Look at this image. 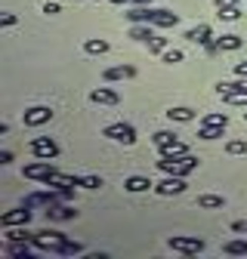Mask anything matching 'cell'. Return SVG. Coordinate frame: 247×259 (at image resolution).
Wrapping results in <instances>:
<instances>
[{
    "instance_id": "1f68e13d",
    "label": "cell",
    "mask_w": 247,
    "mask_h": 259,
    "mask_svg": "<svg viewBox=\"0 0 247 259\" xmlns=\"http://www.w3.org/2000/svg\"><path fill=\"white\" fill-rule=\"evenodd\" d=\"M164 50H167V37H158V34H154V37L148 40V53H158V56H161Z\"/></svg>"
},
{
    "instance_id": "ba28073f",
    "label": "cell",
    "mask_w": 247,
    "mask_h": 259,
    "mask_svg": "<svg viewBox=\"0 0 247 259\" xmlns=\"http://www.w3.org/2000/svg\"><path fill=\"white\" fill-rule=\"evenodd\" d=\"M185 188H189V182H185V176H167V179H161V182H154V191L158 194H182Z\"/></svg>"
},
{
    "instance_id": "8992f818",
    "label": "cell",
    "mask_w": 247,
    "mask_h": 259,
    "mask_svg": "<svg viewBox=\"0 0 247 259\" xmlns=\"http://www.w3.org/2000/svg\"><path fill=\"white\" fill-rule=\"evenodd\" d=\"M102 136H108V139H114V142H124V145H133V142H136V130H133L130 123H108V126L102 130Z\"/></svg>"
},
{
    "instance_id": "7c38bea8",
    "label": "cell",
    "mask_w": 247,
    "mask_h": 259,
    "mask_svg": "<svg viewBox=\"0 0 247 259\" xmlns=\"http://www.w3.org/2000/svg\"><path fill=\"white\" fill-rule=\"evenodd\" d=\"M130 77H136V68H133V65H114V68H105V74H102V80H105V83H114V80H130Z\"/></svg>"
},
{
    "instance_id": "f546056e",
    "label": "cell",
    "mask_w": 247,
    "mask_h": 259,
    "mask_svg": "<svg viewBox=\"0 0 247 259\" xmlns=\"http://www.w3.org/2000/svg\"><path fill=\"white\" fill-rule=\"evenodd\" d=\"M77 253H84V244H77V241H65L59 250V256H77Z\"/></svg>"
},
{
    "instance_id": "3957f363",
    "label": "cell",
    "mask_w": 247,
    "mask_h": 259,
    "mask_svg": "<svg viewBox=\"0 0 247 259\" xmlns=\"http://www.w3.org/2000/svg\"><path fill=\"white\" fill-rule=\"evenodd\" d=\"M68 238L62 235V232H37L34 238H31V244H34L37 250H50V253H56L59 256V250H62V244H65Z\"/></svg>"
},
{
    "instance_id": "f35d334b",
    "label": "cell",
    "mask_w": 247,
    "mask_h": 259,
    "mask_svg": "<svg viewBox=\"0 0 247 259\" xmlns=\"http://www.w3.org/2000/svg\"><path fill=\"white\" fill-rule=\"evenodd\" d=\"M59 10H62V7H59V4H44V13H47V16H56V13H59Z\"/></svg>"
},
{
    "instance_id": "8d00e7d4",
    "label": "cell",
    "mask_w": 247,
    "mask_h": 259,
    "mask_svg": "<svg viewBox=\"0 0 247 259\" xmlns=\"http://www.w3.org/2000/svg\"><path fill=\"white\" fill-rule=\"evenodd\" d=\"M213 4H216V10H235L238 0H213Z\"/></svg>"
},
{
    "instance_id": "e575fe53",
    "label": "cell",
    "mask_w": 247,
    "mask_h": 259,
    "mask_svg": "<svg viewBox=\"0 0 247 259\" xmlns=\"http://www.w3.org/2000/svg\"><path fill=\"white\" fill-rule=\"evenodd\" d=\"M84 188H102V176H80Z\"/></svg>"
},
{
    "instance_id": "ffe728a7",
    "label": "cell",
    "mask_w": 247,
    "mask_h": 259,
    "mask_svg": "<svg viewBox=\"0 0 247 259\" xmlns=\"http://www.w3.org/2000/svg\"><path fill=\"white\" fill-rule=\"evenodd\" d=\"M167 117H170L173 123H189V120H195V111H192V108H185V105H179V108H170Z\"/></svg>"
},
{
    "instance_id": "83f0119b",
    "label": "cell",
    "mask_w": 247,
    "mask_h": 259,
    "mask_svg": "<svg viewBox=\"0 0 247 259\" xmlns=\"http://www.w3.org/2000/svg\"><path fill=\"white\" fill-rule=\"evenodd\" d=\"M10 256H16V259H34V253L28 250V244H10Z\"/></svg>"
},
{
    "instance_id": "836d02e7",
    "label": "cell",
    "mask_w": 247,
    "mask_h": 259,
    "mask_svg": "<svg viewBox=\"0 0 247 259\" xmlns=\"http://www.w3.org/2000/svg\"><path fill=\"white\" fill-rule=\"evenodd\" d=\"M161 59H164V62H170V65H173V62H182V59H185V56H182V50H170V47H167V50H164V53H161Z\"/></svg>"
},
{
    "instance_id": "484cf974",
    "label": "cell",
    "mask_w": 247,
    "mask_h": 259,
    "mask_svg": "<svg viewBox=\"0 0 247 259\" xmlns=\"http://www.w3.org/2000/svg\"><path fill=\"white\" fill-rule=\"evenodd\" d=\"M151 142L158 145V148H164V145H170V142H176V133L173 130H158V133L151 136Z\"/></svg>"
},
{
    "instance_id": "52a82bcc",
    "label": "cell",
    "mask_w": 247,
    "mask_h": 259,
    "mask_svg": "<svg viewBox=\"0 0 247 259\" xmlns=\"http://www.w3.org/2000/svg\"><path fill=\"white\" fill-rule=\"evenodd\" d=\"M28 148H31V154H34V157H44V160H53V157H59V145H56L50 136H34Z\"/></svg>"
},
{
    "instance_id": "ee69618b",
    "label": "cell",
    "mask_w": 247,
    "mask_h": 259,
    "mask_svg": "<svg viewBox=\"0 0 247 259\" xmlns=\"http://www.w3.org/2000/svg\"><path fill=\"white\" fill-rule=\"evenodd\" d=\"M244 117H247V111H244Z\"/></svg>"
},
{
    "instance_id": "ac0fdd59",
    "label": "cell",
    "mask_w": 247,
    "mask_h": 259,
    "mask_svg": "<svg viewBox=\"0 0 247 259\" xmlns=\"http://www.w3.org/2000/svg\"><path fill=\"white\" fill-rule=\"evenodd\" d=\"M130 37H133V40H142V44H148V40L154 37V31H151V25H145V22H133V28H130Z\"/></svg>"
},
{
    "instance_id": "60d3db41",
    "label": "cell",
    "mask_w": 247,
    "mask_h": 259,
    "mask_svg": "<svg viewBox=\"0 0 247 259\" xmlns=\"http://www.w3.org/2000/svg\"><path fill=\"white\" fill-rule=\"evenodd\" d=\"M232 232H247V222H244V219H238V222H232Z\"/></svg>"
},
{
    "instance_id": "e0dca14e",
    "label": "cell",
    "mask_w": 247,
    "mask_h": 259,
    "mask_svg": "<svg viewBox=\"0 0 247 259\" xmlns=\"http://www.w3.org/2000/svg\"><path fill=\"white\" fill-rule=\"evenodd\" d=\"M154 13H158V10H151V7H136V10H130V13H127V19H130V22L154 25Z\"/></svg>"
},
{
    "instance_id": "2e32d148",
    "label": "cell",
    "mask_w": 247,
    "mask_h": 259,
    "mask_svg": "<svg viewBox=\"0 0 247 259\" xmlns=\"http://www.w3.org/2000/svg\"><path fill=\"white\" fill-rule=\"evenodd\" d=\"M10 244H28L31 238H34V232H28L25 229V225H22V229H16V225H10V229H7V235H4Z\"/></svg>"
},
{
    "instance_id": "d590c367",
    "label": "cell",
    "mask_w": 247,
    "mask_h": 259,
    "mask_svg": "<svg viewBox=\"0 0 247 259\" xmlns=\"http://www.w3.org/2000/svg\"><path fill=\"white\" fill-rule=\"evenodd\" d=\"M238 16H241V10H238V7H235V10H220V19H226V22H235Z\"/></svg>"
},
{
    "instance_id": "f1b7e54d",
    "label": "cell",
    "mask_w": 247,
    "mask_h": 259,
    "mask_svg": "<svg viewBox=\"0 0 247 259\" xmlns=\"http://www.w3.org/2000/svg\"><path fill=\"white\" fill-rule=\"evenodd\" d=\"M201 123L204 126H229V114H207Z\"/></svg>"
},
{
    "instance_id": "6da1fadb",
    "label": "cell",
    "mask_w": 247,
    "mask_h": 259,
    "mask_svg": "<svg viewBox=\"0 0 247 259\" xmlns=\"http://www.w3.org/2000/svg\"><path fill=\"white\" fill-rule=\"evenodd\" d=\"M158 167H161L167 176H189V173L198 170V160H195L192 154H185V157H161Z\"/></svg>"
},
{
    "instance_id": "b9f144b4",
    "label": "cell",
    "mask_w": 247,
    "mask_h": 259,
    "mask_svg": "<svg viewBox=\"0 0 247 259\" xmlns=\"http://www.w3.org/2000/svg\"><path fill=\"white\" fill-rule=\"evenodd\" d=\"M0 164H13V151H0Z\"/></svg>"
},
{
    "instance_id": "7402d4cb",
    "label": "cell",
    "mask_w": 247,
    "mask_h": 259,
    "mask_svg": "<svg viewBox=\"0 0 247 259\" xmlns=\"http://www.w3.org/2000/svg\"><path fill=\"white\" fill-rule=\"evenodd\" d=\"M176 22H179V16L170 13V10H158V13H154V25H158V28H173Z\"/></svg>"
},
{
    "instance_id": "7a4b0ae2",
    "label": "cell",
    "mask_w": 247,
    "mask_h": 259,
    "mask_svg": "<svg viewBox=\"0 0 247 259\" xmlns=\"http://www.w3.org/2000/svg\"><path fill=\"white\" fill-rule=\"evenodd\" d=\"M167 247L176 250V253H185V256H195V253L204 250V241L201 238H189V235H173V238H167Z\"/></svg>"
},
{
    "instance_id": "cb8c5ba5",
    "label": "cell",
    "mask_w": 247,
    "mask_h": 259,
    "mask_svg": "<svg viewBox=\"0 0 247 259\" xmlns=\"http://www.w3.org/2000/svg\"><path fill=\"white\" fill-rule=\"evenodd\" d=\"M226 201L220 198V194H201V198H198V207L201 210H216V207H223Z\"/></svg>"
},
{
    "instance_id": "4dcf8cb0",
    "label": "cell",
    "mask_w": 247,
    "mask_h": 259,
    "mask_svg": "<svg viewBox=\"0 0 247 259\" xmlns=\"http://www.w3.org/2000/svg\"><path fill=\"white\" fill-rule=\"evenodd\" d=\"M226 151H229L232 157H238V154H247V142H244V139H232V142L226 145Z\"/></svg>"
},
{
    "instance_id": "4316f807",
    "label": "cell",
    "mask_w": 247,
    "mask_h": 259,
    "mask_svg": "<svg viewBox=\"0 0 247 259\" xmlns=\"http://www.w3.org/2000/svg\"><path fill=\"white\" fill-rule=\"evenodd\" d=\"M244 40L238 37V34H223V37H216V47H220V50H238Z\"/></svg>"
},
{
    "instance_id": "30bf717a",
    "label": "cell",
    "mask_w": 247,
    "mask_h": 259,
    "mask_svg": "<svg viewBox=\"0 0 247 259\" xmlns=\"http://www.w3.org/2000/svg\"><path fill=\"white\" fill-rule=\"evenodd\" d=\"M28 222H31V210H28V204L19 207V210H7L4 216H0V225H4V229H10V225H28Z\"/></svg>"
},
{
    "instance_id": "9c48e42d",
    "label": "cell",
    "mask_w": 247,
    "mask_h": 259,
    "mask_svg": "<svg viewBox=\"0 0 247 259\" xmlns=\"http://www.w3.org/2000/svg\"><path fill=\"white\" fill-rule=\"evenodd\" d=\"M22 120H25V126H44V123L53 120V111H50L47 105H34V108H28V111L22 114Z\"/></svg>"
},
{
    "instance_id": "9a60e30c",
    "label": "cell",
    "mask_w": 247,
    "mask_h": 259,
    "mask_svg": "<svg viewBox=\"0 0 247 259\" xmlns=\"http://www.w3.org/2000/svg\"><path fill=\"white\" fill-rule=\"evenodd\" d=\"M216 93H220V96H229V93H247V77H238V80H223V83H216Z\"/></svg>"
},
{
    "instance_id": "74e56055",
    "label": "cell",
    "mask_w": 247,
    "mask_h": 259,
    "mask_svg": "<svg viewBox=\"0 0 247 259\" xmlns=\"http://www.w3.org/2000/svg\"><path fill=\"white\" fill-rule=\"evenodd\" d=\"M0 25H4V28H13V25H16V16H13V13H4V16H0Z\"/></svg>"
},
{
    "instance_id": "ab89813d",
    "label": "cell",
    "mask_w": 247,
    "mask_h": 259,
    "mask_svg": "<svg viewBox=\"0 0 247 259\" xmlns=\"http://www.w3.org/2000/svg\"><path fill=\"white\" fill-rule=\"evenodd\" d=\"M235 74H238V77H247V62H238V65H235Z\"/></svg>"
},
{
    "instance_id": "277c9868",
    "label": "cell",
    "mask_w": 247,
    "mask_h": 259,
    "mask_svg": "<svg viewBox=\"0 0 247 259\" xmlns=\"http://www.w3.org/2000/svg\"><path fill=\"white\" fill-rule=\"evenodd\" d=\"M185 40H192V44H201V47H207V53L213 56L216 50V40H213V31H210V25H195V28H189L185 31Z\"/></svg>"
},
{
    "instance_id": "603a6c76",
    "label": "cell",
    "mask_w": 247,
    "mask_h": 259,
    "mask_svg": "<svg viewBox=\"0 0 247 259\" xmlns=\"http://www.w3.org/2000/svg\"><path fill=\"white\" fill-rule=\"evenodd\" d=\"M223 253L226 256H247V241H226Z\"/></svg>"
},
{
    "instance_id": "5bb4252c",
    "label": "cell",
    "mask_w": 247,
    "mask_h": 259,
    "mask_svg": "<svg viewBox=\"0 0 247 259\" xmlns=\"http://www.w3.org/2000/svg\"><path fill=\"white\" fill-rule=\"evenodd\" d=\"M124 188H127V191H133V194H139V191H148V188H154V182H151L148 176H130V179H124Z\"/></svg>"
},
{
    "instance_id": "44dd1931",
    "label": "cell",
    "mask_w": 247,
    "mask_h": 259,
    "mask_svg": "<svg viewBox=\"0 0 247 259\" xmlns=\"http://www.w3.org/2000/svg\"><path fill=\"white\" fill-rule=\"evenodd\" d=\"M185 154H189V145H185V142H179V139L161 148V157H185Z\"/></svg>"
},
{
    "instance_id": "8fae6325",
    "label": "cell",
    "mask_w": 247,
    "mask_h": 259,
    "mask_svg": "<svg viewBox=\"0 0 247 259\" xmlns=\"http://www.w3.org/2000/svg\"><path fill=\"white\" fill-rule=\"evenodd\" d=\"M47 219H53V222H65V219H77V210L71 207V204H50L47 207Z\"/></svg>"
},
{
    "instance_id": "d6986e66",
    "label": "cell",
    "mask_w": 247,
    "mask_h": 259,
    "mask_svg": "<svg viewBox=\"0 0 247 259\" xmlns=\"http://www.w3.org/2000/svg\"><path fill=\"white\" fill-rule=\"evenodd\" d=\"M84 53H90V56H105V53H108V40H102V37H90V40L84 44Z\"/></svg>"
},
{
    "instance_id": "d4e9b609",
    "label": "cell",
    "mask_w": 247,
    "mask_h": 259,
    "mask_svg": "<svg viewBox=\"0 0 247 259\" xmlns=\"http://www.w3.org/2000/svg\"><path fill=\"white\" fill-rule=\"evenodd\" d=\"M223 130H226V126H204V123H201V130H198V139H204V142H213V139H220V136H223Z\"/></svg>"
},
{
    "instance_id": "5b68a950",
    "label": "cell",
    "mask_w": 247,
    "mask_h": 259,
    "mask_svg": "<svg viewBox=\"0 0 247 259\" xmlns=\"http://www.w3.org/2000/svg\"><path fill=\"white\" fill-rule=\"evenodd\" d=\"M22 173H25V179H34V182H50V179H53L59 170L50 164V160H44V157H40L37 164H28Z\"/></svg>"
},
{
    "instance_id": "4fadbf2b",
    "label": "cell",
    "mask_w": 247,
    "mask_h": 259,
    "mask_svg": "<svg viewBox=\"0 0 247 259\" xmlns=\"http://www.w3.org/2000/svg\"><path fill=\"white\" fill-rule=\"evenodd\" d=\"M90 102H96V105H117L120 96H117L111 87H96V90L90 93Z\"/></svg>"
},
{
    "instance_id": "7bdbcfd3",
    "label": "cell",
    "mask_w": 247,
    "mask_h": 259,
    "mask_svg": "<svg viewBox=\"0 0 247 259\" xmlns=\"http://www.w3.org/2000/svg\"><path fill=\"white\" fill-rule=\"evenodd\" d=\"M111 4H136V0H111Z\"/></svg>"
},
{
    "instance_id": "d6a6232c",
    "label": "cell",
    "mask_w": 247,
    "mask_h": 259,
    "mask_svg": "<svg viewBox=\"0 0 247 259\" xmlns=\"http://www.w3.org/2000/svg\"><path fill=\"white\" fill-rule=\"evenodd\" d=\"M223 99H226L229 105H241V108H247V93H229V96H223Z\"/></svg>"
}]
</instances>
